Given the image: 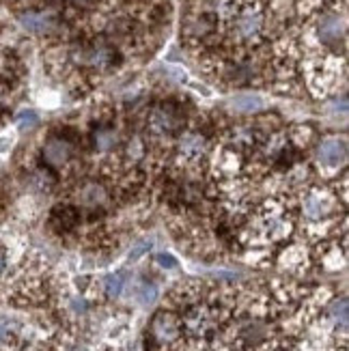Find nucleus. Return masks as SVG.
<instances>
[{"mask_svg":"<svg viewBox=\"0 0 349 351\" xmlns=\"http://www.w3.org/2000/svg\"><path fill=\"white\" fill-rule=\"evenodd\" d=\"M293 231V218L285 205L267 203L254 224V241H278Z\"/></svg>","mask_w":349,"mask_h":351,"instance_id":"nucleus-1","label":"nucleus"},{"mask_svg":"<svg viewBox=\"0 0 349 351\" xmlns=\"http://www.w3.org/2000/svg\"><path fill=\"white\" fill-rule=\"evenodd\" d=\"M263 28H265V15L259 7H254V5L239 7L229 18L231 39L239 45L254 43L261 37Z\"/></svg>","mask_w":349,"mask_h":351,"instance_id":"nucleus-2","label":"nucleus"},{"mask_svg":"<svg viewBox=\"0 0 349 351\" xmlns=\"http://www.w3.org/2000/svg\"><path fill=\"white\" fill-rule=\"evenodd\" d=\"M149 339H151V345L158 349H171L179 345L181 339H184L181 319L171 311L156 313L149 324Z\"/></svg>","mask_w":349,"mask_h":351,"instance_id":"nucleus-3","label":"nucleus"},{"mask_svg":"<svg viewBox=\"0 0 349 351\" xmlns=\"http://www.w3.org/2000/svg\"><path fill=\"white\" fill-rule=\"evenodd\" d=\"M339 209L337 196L326 188H313L304 198V216L313 222L328 220Z\"/></svg>","mask_w":349,"mask_h":351,"instance_id":"nucleus-4","label":"nucleus"},{"mask_svg":"<svg viewBox=\"0 0 349 351\" xmlns=\"http://www.w3.org/2000/svg\"><path fill=\"white\" fill-rule=\"evenodd\" d=\"M41 154H43V162L48 166H52V169H63L73 156V145L67 138L52 136V138L45 141Z\"/></svg>","mask_w":349,"mask_h":351,"instance_id":"nucleus-5","label":"nucleus"},{"mask_svg":"<svg viewBox=\"0 0 349 351\" xmlns=\"http://www.w3.org/2000/svg\"><path fill=\"white\" fill-rule=\"evenodd\" d=\"M347 158V143L345 138H326L317 149V160L324 169H339Z\"/></svg>","mask_w":349,"mask_h":351,"instance_id":"nucleus-6","label":"nucleus"},{"mask_svg":"<svg viewBox=\"0 0 349 351\" xmlns=\"http://www.w3.org/2000/svg\"><path fill=\"white\" fill-rule=\"evenodd\" d=\"M78 201L88 211H99L104 207H108L110 196H108V190H106L101 183H97V181H86L84 186L78 190Z\"/></svg>","mask_w":349,"mask_h":351,"instance_id":"nucleus-7","label":"nucleus"},{"mask_svg":"<svg viewBox=\"0 0 349 351\" xmlns=\"http://www.w3.org/2000/svg\"><path fill=\"white\" fill-rule=\"evenodd\" d=\"M317 33H320V39L326 45H337L339 41L345 39V18L339 13L324 15L322 22H320V28H317Z\"/></svg>","mask_w":349,"mask_h":351,"instance_id":"nucleus-8","label":"nucleus"},{"mask_svg":"<svg viewBox=\"0 0 349 351\" xmlns=\"http://www.w3.org/2000/svg\"><path fill=\"white\" fill-rule=\"evenodd\" d=\"M73 58L78 60L80 65H86L91 69H106V67H110L115 54L110 48H106V45H93V48L75 52Z\"/></svg>","mask_w":349,"mask_h":351,"instance_id":"nucleus-9","label":"nucleus"},{"mask_svg":"<svg viewBox=\"0 0 349 351\" xmlns=\"http://www.w3.org/2000/svg\"><path fill=\"white\" fill-rule=\"evenodd\" d=\"M179 125V117L171 106H160L149 117V130L154 134H171Z\"/></svg>","mask_w":349,"mask_h":351,"instance_id":"nucleus-10","label":"nucleus"},{"mask_svg":"<svg viewBox=\"0 0 349 351\" xmlns=\"http://www.w3.org/2000/svg\"><path fill=\"white\" fill-rule=\"evenodd\" d=\"M177 151L179 156L184 160H199L201 156H205L207 151V141L205 136L199 134V132H188L179 138V145H177Z\"/></svg>","mask_w":349,"mask_h":351,"instance_id":"nucleus-11","label":"nucleus"},{"mask_svg":"<svg viewBox=\"0 0 349 351\" xmlns=\"http://www.w3.org/2000/svg\"><path fill=\"white\" fill-rule=\"evenodd\" d=\"M20 24L28 33L45 35L54 28V18H52V13H45V11H26L20 15Z\"/></svg>","mask_w":349,"mask_h":351,"instance_id":"nucleus-12","label":"nucleus"},{"mask_svg":"<svg viewBox=\"0 0 349 351\" xmlns=\"http://www.w3.org/2000/svg\"><path fill=\"white\" fill-rule=\"evenodd\" d=\"M78 211H75L71 205H58L52 211V224L58 233H69L78 226Z\"/></svg>","mask_w":349,"mask_h":351,"instance_id":"nucleus-13","label":"nucleus"},{"mask_svg":"<svg viewBox=\"0 0 349 351\" xmlns=\"http://www.w3.org/2000/svg\"><path fill=\"white\" fill-rule=\"evenodd\" d=\"M278 263H280L282 269L300 271V269H304V265H306V254H304V250H302L300 246H291V248H287L280 254V261Z\"/></svg>","mask_w":349,"mask_h":351,"instance_id":"nucleus-14","label":"nucleus"},{"mask_svg":"<svg viewBox=\"0 0 349 351\" xmlns=\"http://www.w3.org/2000/svg\"><path fill=\"white\" fill-rule=\"evenodd\" d=\"M93 145L97 151H110L119 145V132L112 128H101L93 134Z\"/></svg>","mask_w":349,"mask_h":351,"instance_id":"nucleus-15","label":"nucleus"},{"mask_svg":"<svg viewBox=\"0 0 349 351\" xmlns=\"http://www.w3.org/2000/svg\"><path fill=\"white\" fill-rule=\"evenodd\" d=\"M20 341V328L18 324L9 322V319H0V347H15Z\"/></svg>","mask_w":349,"mask_h":351,"instance_id":"nucleus-16","label":"nucleus"},{"mask_svg":"<svg viewBox=\"0 0 349 351\" xmlns=\"http://www.w3.org/2000/svg\"><path fill=\"white\" fill-rule=\"evenodd\" d=\"M231 108L235 112H244V114H250V112H256L263 108V99L256 97V95H241V97H235L231 101Z\"/></svg>","mask_w":349,"mask_h":351,"instance_id":"nucleus-17","label":"nucleus"},{"mask_svg":"<svg viewBox=\"0 0 349 351\" xmlns=\"http://www.w3.org/2000/svg\"><path fill=\"white\" fill-rule=\"evenodd\" d=\"M104 291L110 298L121 295V291H123V276H121V274H110V276H106L104 278Z\"/></svg>","mask_w":349,"mask_h":351,"instance_id":"nucleus-18","label":"nucleus"},{"mask_svg":"<svg viewBox=\"0 0 349 351\" xmlns=\"http://www.w3.org/2000/svg\"><path fill=\"white\" fill-rule=\"evenodd\" d=\"M37 123H39V117H37L33 110H26V112H22V114L18 117V125H20V130H33Z\"/></svg>","mask_w":349,"mask_h":351,"instance_id":"nucleus-19","label":"nucleus"},{"mask_svg":"<svg viewBox=\"0 0 349 351\" xmlns=\"http://www.w3.org/2000/svg\"><path fill=\"white\" fill-rule=\"evenodd\" d=\"M143 156H145V145H143V141H141V138H134V141L128 145V158H130L132 162H139Z\"/></svg>","mask_w":349,"mask_h":351,"instance_id":"nucleus-20","label":"nucleus"},{"mask_svg":"<svg viewBox=\"0 0 349 351\" xmlns=\"http://www.w3.org/2000/svg\"><path fill=\"white\" fill-rule=\"evenodd\" d=\"M156 298H158V289L154 285H145L141 289V293H139V300H141V304H145V306H147V304H154Z\"/></svg>","mask_w":349,"mask_h":351,"instance_id":"nucleus-21","label":"nucleus"},{"mask_svg":"<svg viewBox=\"0 0 349 351\" xmlns=\"http://www.w3.org/2000/svg\"><path fill=\"white\" fill-rule=\"evenodd\" d=\"M156 261L162 265V267H171V269H175L177 267V258L175 256H171V254H160Z\"/></svg>","mask_w":349,"mask_h":351,"instance_id":"nucleus-22","label":"nucleus"},{"mask_svg":"<svg viewBox=\"0 0 349 351\" xmlns=\"http://www.w3.org/2000/svg\"><path fill=\"white\" fill-rule=\"evenodd\" d=\"M151 248V241H143V243H139V246H136L132 252H130V256L134 258V261H136V258H141L147 250Z\"/></svg>","mask_w":349,"mask_h":351,"instance_id":"nucleus-23","label":"nucleus"},{"mask_svg":"<svg viewBox=\"0 0 349 351\" xmlns=\"http://www.w3.org/2000/svg\"><path fill=\"white\" fill-rule=\"evenodd\" d=\"M5 267H7V252L0 248V274L5 271Z\"/></svg>","mask_w":349,"mask_h":351,"instance_id":"nucleus-24","label":"nucleus"},{"mask_svg":"<svg viewBox=\"0 0 349 351\" xmlns=\"http://www.w3.org/2000/svg\"><path fill=\"white\" fill-rule=\"evenodd\" d=\"M71 5H75V7H88L91 3H93V0H69Z\"/></svg>","mask_w":349,"mask_h":351,"instance_id":"nucleus-25","label":"nucleus"}]
</instances>
